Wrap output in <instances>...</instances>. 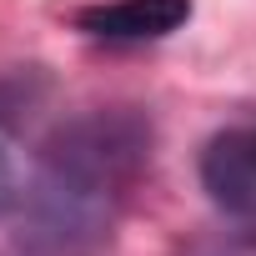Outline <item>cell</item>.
<instances>
[{"mask_svg":"<svg viewBox=\"0 0 256 256\" xmlns=\"http://www.w3.org/2000/svg\"><path fill=\"white\" fill-rule=\"evenodd\" d=\"M191 20V0H106L76 16V26L110 46H146Z\"/></svg>","mask_w":256,"mask_h":256,"instance_id":"3957f363","label":"cell"},{"mask_svg":"<svg viewBox=\"0 0 256 256\" xmlns=\"http://www.w3.org/2000/svg\"><path fill=\"white\" fill-rule=\"evenodd\" d=\"M201 186L221 216L256 231V120L216 131L201 151Z\"/></svg>","mask_w":256,"mask_h":256,"instance_id":"7a4b0ae2","label":"cell"},{"mask_svg":"<svg viewBox=\"0 0 256 256\" xmlns=\"http://www.w3.org/2000/svg\"><path fill=\"white\" fill-rule=\"evenodd\" d=\"M141 156V131L131 120H90L60 141L46 176V226L66 236L76 221H100L106 201L126 186Z\"/></svg>","mask_w":256,"mask_h":256,"instance_id":"6da1fadb","label":"cell"},{"mask_svg":"<svg viewBox=\"0 0 256 256\" xmlns=\"http://www.w3.org/2000/svg\"><path fill=\"white\" fill-rule=\"evenodd\" d=\"M16 201V171H10V161H6V151H0V211H6Z\"/></svg>","mask_w":256,"mask_h":256,"instance_id":"277c9868","label":"cell"}]
</instances>
